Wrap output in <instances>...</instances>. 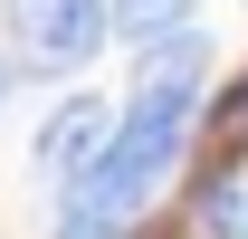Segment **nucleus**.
<instances>
[{
	"instance_id": "nucleus-1",
	"label": "nucleus",
	"mask_w": 248,
	"mask_h": 239,
	"mask_svg": "<svg viewBox=\"0 0 248 239\" xmlns=\"http://www.w3.org/2000/svg\"><path fill=\"white\" fill-rule=\"evenodd\" d=\"M201 77H210V48H201L191 29H172V48L143 58L134 96H124V124H115V144H105V163L67 191V239H115L124 220L162 191L172 153H182V124H191V105H201Z\"/></svg>"
},
{
	"instance_id": "nucleus-2",
	"label": "nucleus",
	"mask_w": 248,
	"mask_h": 239,
	"mask_svg": "<svg viewBox=\"0 0 248 239\" xmlns=\"http://www.w3.org/2000/svg\"><path fill=\"white\" fill-rule=\"evenodd\" d=\"M0 29L38 67H86L115 29V0H0Z\"/></svg>"
},
{
	"instance_id": "nucleus-3",
	"label": "nucleus",
	"mask_w": 248,
	"mask_h": 239,
	"mask_svg": "<svg viewBox=\"0 0 248 239\" xmlns=\"http://www.w3.org/2000/svg\"><path fill=\"white\" fill-rule=\"evenodd\" d=\"M115 124H124V115H105L95 96H67L58 115H48V134H38V172L77 191V182H86L95 163H105V144H115Z\"/></svg>"
},
{
	"instance_id": "nucleus-4",
	"label": "nucleus",
	"mask_w": 248,
	"mask_h": 239,
	"mask_svg": "<svg viewBox=\"0 0 248 239\" xmlns=\"http://www.w3.org/2000/svg\"><path fill=\"white\" fill-rule=\"evenodd\" d=\"M201 239H248V172H219L201 191Z\"/></svg>"
},
{
	"instance_id": "nucleus-5",
	"label": "nucleus",
	"mask_w": 248,
	"mask_h": 239,
	"mask_svg": "<svg viewBox=\"0 0 248 239\" xmlns=\"http://www.w3.org/2000/svg\"><path fill=\"white\" fill-rule=\"evenodd\" d=\"M182 19H191V0H115L124 38H162V29H182Z\"/></svg>"
},
{
	"instance_id": "nucleus-6",
	"label": "nucleus",
	"mask_w": 248,
	"mask_h": 239,
	"mask_svg": "<svg viewBox=\"0 0 248 239\" xmlns=\"http://www.w3.org/2000/svg\"><path fill=\"white\" fill-rule=\"evenodd\" d=\"M0 96H10V67H0Z\"/></svg>"
}]
</instances>
